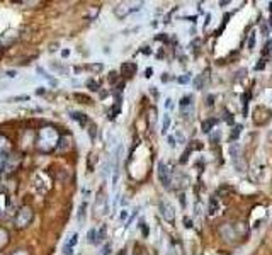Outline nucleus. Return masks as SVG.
<instances>
[{
    "label": "nucleus",
    "mask_w": 272,
    "mask_h": 255,
    "mask_svg": "<svg viewBox=\"0 0 272 255\" xmlns=\"http://www.w3.org/2000/svg\"><path fill=\"white\" fill-rule=\"evenodd\" d=\"M157 175H159V180H160L162 186H163L165 189H170V186H172V170L167 165V162H163V160L159 162Z\"/></svg>",
    "instance_id": "1"
},
{
    "label": "nucleus",
    "mask_w": 272,
    "mask_h": 255,
    "mask_svg": "<svg viewBox=\"0 0 272 255\" xmlns=\"http://www.w3.org/2000/svg\"><path fill=\"white\" fill-rule=\"evenodd\" d=\"M179 107H181V113L184 116V119H190L194 116V95L187 94L184 95L179 102Z\"/></svg>",
    "instance_id": "2"
},
{
    "label": "nucleus",
    "mask_w": 272,
    "mask_h": 255,
    "mask_svg": "<svg viewBox=\"0 0 272 255\" xmlns=\"http://www.w3.org/2000/svg\"><path fill=\"white\" fill-rule=\"evenodd\" d=\"M160 213H162V216H163L165 221H168V223H174L175 209H174V206H172V202H168L167 199H162V201H160Z\"/></svg>",
    "instance_id": "3"
},
{
    "label": "nucleus",
    "mask_w": 272,
    "mask_h": 255,
    "mask_svg": "<svg viewBox=\"0 0 272 255\" xmlns=\"http://www.w3.org/2000/svg\"><path fill=\"white\" fill-rule=\"evenodd\" d=\"M77 243H79V233H73L70 236V240L63 245V255H73V250H75Z\"/></svg>",
    "instance_id": "4"
},
{
    "label": "nucleus",
    "mask_w": 272,
    "mask_h": 255,
    "mask_svg": "<svg viewBox=\"0 0 272 255\" xmlns=\"http://www.w3.org/2000/svg\"><path fill=\"white\" fill-rule=\"evenodd\" d=\"M219 233H221V236L225 240H237V236H238V233L233 230L231 225H223V227L219 228Z\"/></svg>",
    "instance_id": "5"
},
{
    "label": "nucleus",
    "mask_w": 272,
    "mask_h": 255,
    "mask_svg": "<svg viewBox=\"0 0 272 255\" xmlns=\"http://www.w3.org/2000/svg\"><path fill=\"white\" fill-rule=\"evenodd\" d=\"M85 218H87V201H82L79 208V214H77V221H79L80 227L85 223Z\"/></svg>",
    "instance_id": "6"
},
{
    "label": "nucleus",
    "mask_w": 272,
    "mask_h": 255,
    "mask_svg": "<svg viewBox=\"0 0 272 255\" xmlns=\"http://www.w3.org/2000/svg\"><path fill=\"white\" fill-rule=\"evenodd\" d=\"M219 211V201L216 198H211L208 202V214L209 216H215V214H218Z\"/></svg>",
    "instance_id": "7"
},
{
    "label": "nucleus",
    "mask_w": 272,
    "mask_h": 255,
    "mask_svg": "<svg viewBox=\"0 0 272 255\" xmlns=\"http://www.w3.org/2000/svg\"><path fill=\"white\" fill-rule=\"evenodd\" d=\"M233 165H235V170H237L238 173H245V172H247V165H245V160L242 157L235 158Z\"/></svg>",
    "instance_id": "8"
},
{
    "label": "nucleus",
    "mask_w": 272,
    "mask_h": 255,
    "mask_svg": "<svg viewBox=\"0 0 272 255\" xmlns=\"http://www.w3.org/2000/svg\"><path fill=\"white\" fill-rule=\"evenodd\" d=\"M228 153H230V157L233 158H238L240 157V145H238V143H231L230 146H228Z\"/></svg>",
    "instance_id": "9"
},
{
    "label": "nucleus",
    "mask_w": 272,
    "mask_h": 255,
    "mask_svg": "<svg viewBox=\"0 0 272 255\" xmlns=\"http://www.w3.org/2000/svg\"><path fill=\"white\" fill-rule=\"evenodd\" d=\"M206 80H208V72H204L203 75L197 77V80H196V82H194V87H196L197 90H201V88H204Z\"/></svg>",
    "instance_id": "10"
},
{
    "label": "nucleus",
    "mask_w": 272,
    "mask_h": 255,
    "mask_svg": "<svg viewBox=\"0 0 272 255\" xmlns=\"http://www.w3.org/2000/svg\"><path fill=\"white\" fill-rule=\"evenodd\" d=\"M170 114L168 113H165V116H163V123H162V133H163V135H167L168 133V129H170Z\"/></svg>",
    "instance_id": "11"
},
{
    "label": "nucleus",
    "mask_w": 272,
    "mask_h": 255,
    "mask_svg": "<svg viewBox=\"0 0 272 255\" xmlns=\"http://www.w3.org/2000/svg\"><path fill=\"white\" fill-rule=\"evenodd\" d=\"M38 72L41 73V77H45V79H46L48 82H50L51 85H58V82H56V80H54L53 77H51V75H50V73H48V72H45V70H43L41 66H39V68H38Z\"/></svg>",
    "instance_id": "12"
},
{
    "label": "nucleus",
    "mask_w": 272,
    "mask_h": 255,
    "mask_svg": "<svg viewBox=\"0 0 272 255\" xmlns=\"http://www.w3.org/2000/svg\"><path fill=\"white\" fill-rule=\"evenodd\" d=\"M51 68H53V70H56V72H60V73H63V75H67V73H68V68H67V66H63V65L51 63Z\"/></svg>",
    "instance_id": "13"
},
{
    "label": "nucleus",
    "mask_w": 272,
    "mask_h": 255,
    "mask_svg": "<svg viewBox=\"0 0 272 255\" xmlns=\"http://www.w3.org/2000/svg\"><path fill=\"white\" fill-rule=\"evenodd\" d=\"M87 236H89V243H97V230L95 228H92Z\"/></svg>",
    "instance_id": "14"
},
{
    "label": "nucleus",
    "mask_w": 272,
    "mask_h": 255,
    "mask_svg": "<svg viewBox=\"0 0 272 255\" xmlns=\"http://www.w3.org/2000/svg\"><path fill=\"white\" fill-rule=\"evenodd\" d=\"M213 126H215V121H213V119H211V121H206V123L203 124V131H204V133H209V131H211Z\"/></svg>",
    "instance_id": "15"
},
{
    "label": "nucleus",
    "mask_w": 272,
    "mask_h": 255,
    "mask_svg": "<svg viewBox=\"0 0 272 255\" xmlns=\"http://www.w3.org/2000/svg\"><path fill=\"white\" fill-rule=\"evenodd\" d=\"M242 131H244V126H235V131L231 133V138L237 140L238 135H242Z\"/></svg>",
    "instance_id": "16"
},
{
    "label": "nucleus",
    "mask_w": 272,
    "mask_h": 255,
    "mask_svg": "<svg viewBox=\"0 0 272 255\" xmlns=\"http://www.w3.org/2000/svg\"><path fill=\"white\" fill-rule=\"evenodd\" d=\"M190 82V73H186V75H182V77H179V84H189Z\"/></svg>",
    "instance_id": "17"
},
{
    "label": "nucleus",
    "mask_w": 272,
    "mask_h": 255,
    "mask_svg": "<svg viewBox=\"0 0 272 255\" xmlns=\"http://www.w3.org/2000/svg\"><path fill=\"white\" fill-rule=\"evenodd\" d=\"M167 142H168V146H170V148H175V146H177V140H175V136H167Z\"/></svg>",
    "instance_id": "18"
},
{
    "label": "nucleus",
    "mask_w": 272,
    "mask_h": 255,
    "mask_svg": "<svg viewBox=\"0 0 272 255\" xmlns=\"http://www.w3.org/2000/svg\"><path fill=\"white\" fill-rule=\"evenodd\" d=\"M106 238V227H102L101 228V231H97V243L99 242H102V240Z\"/></svg>",
    "instance_id": "19"
},
{
    "label": "nucleus",
    "mask_w": 272,
    "mask_h": 255,
    "mask_svg": "<svg viewBox=\"0 0 272 255\" xmlns=\"http://www.w3.org/2000/svg\"><path fill=\"white\" fill-rule=\"evenodd\" d=\"M255 32H252V36H250V39H248V50H253V46H255Z\"/></svg>",
    "instance_id": "20"
},
{
    "label": "nucleus",
    "mask_w": 272,
    "mask_h": 255,
    "mask_svg": "<svg viewBox=\"0 0 272 255\" xmlns=\"http://www.w3.org/2000/svg\"><path fill=\"white\" fill-rule=\"evenodd\" d=\"M109 252H111V243H106L101 250V255H109Z\"/></svg>",
    "instance_id": "21"
},
{
    "label": "nucleus",
    "mask_w": 272,
    "mask_h": 255,
    "mask_svg": "<svg viewBox=\"0 0 272 255\" xmlns=\"http://www.w3.org/2000/svg\"><path fill=\"white\" fill-rule=\"evenodd\" d=\"M87 85L90 87V90H99V84L95 82V80H89V82H87Z\"/></svg>",
    "instance_id": "22"
},
{
    "label": "nucleus",
    "mask_w": 272,
    "mask_h": 255,
    "mask_svg": "<svg viewBox=\"0 0 272 255\" xmlns=\"http://www.w3.org/2000/svg\"><path fill=\"white\" fill-rule=\"evenodd\" d=\"M172 102H174V101H172L170 97H167V101H165V109H167V111H170L172 107H174V104H172Z\"/></svg>",
    "instance_id": "23"
},
{
    "label": "nucleus",
    "mask_w": 272,
    "mask_h": 255,
    "mask_svg": "<svg viewBox=\"0 0 272 255\" xmlns=\"http://www.w3.org/2000/svg\"><path fill=\"white\" fill-rule=\"evenodd\" d=\"M184 227L189 230V228H192V221H190V218H184Z\"/></svg>",
    "instance_id": "24"
},
{
    "label": "nucleus",
    "mask_w": 272,
    "mask_h": 255,
    "mask_svg": "<svg viewBox=\"0 0 272 255\" xmlns=\"http://www.w3.org/2000/svg\"><path fill=\"white\" fill-rule=\"evenodd\" d=\"M128 218V209H123V211H121V216H119V220L121 221H124Z\"/></svg>",
    "instance_id": "25"
},
{
    "label": "nucleus",
    "mask_w": 272,
    "mask_h": 255,
    "mask_svg": "<svg viewBox=\"0 0 272 255\" xmlns=\"http://www.w3.org/2000/svg\"><path fill=\"white\" fill-rule=\"evenodd\" d=\"M5 75H7V77H10V79H12V77H16L17 73L14 72V70H9V72H5Z\"/></svg>",
    "instance_id": "26"
},
{
    "label": "nucleus",
    "mask_w": 272,
    "mask_h": 255,
    "mask_svg": "<svg viewBox=\"0 0 272 255\" xmlns=\"http://www.w3.org/2000/svg\"><path fill=\"white\" fill-rule=\"evenodd\" d=\"M184 198H186V196H181V202H182V206H184V208H186L187 201H186V199H184Z\"/></svg>",
    "instance_id": "27"
},
{
    "label": "nucleus",
    "mask_w": 272,
    "mask_h": 255,
    "mask_svg": "<svg viewBox=\"0 0 272 255\" xmlns=\"http://www.w3.org/2000/svg\"><path fill=\"white\" fill-rule=\"evenodd\" d=\"M269 24H271V26H272V17H271V21H269Z\"/></svg>",
    "instance_id": "28"
}]
</instances>
